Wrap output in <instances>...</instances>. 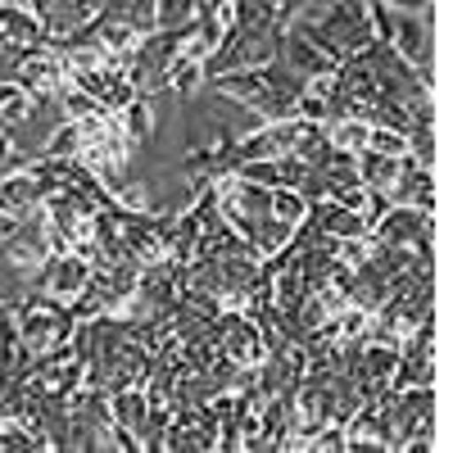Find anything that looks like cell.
Here are the masks:
<instances>
[{"instance_id": "obj_1", "label": "cell", "mask_w": 453, "mask_h": 453, "mask_svg": "<svg viewBox=\"0 0 453 453\" xmlns=\"http://www.w3.org/2000/svg\"><path fill=\"white\" fill-rule=\"evenodd\" d=\"M209 331H213V345L232 358L236 367H258L263 358H268V345H263L258 322L250 313H241V309H222L209 322Z\"/></svg>"}, {"instance_id": "obj_2", "label": "cell", "mask_w": 453, "mask_h": 453, "mask_svg": "<svg viewBox=\"0 0 453 453\" xmlns=\"http://www.w3.org/2000/svg\"><path fill=\"white\" fill-rule=\"evenodd\" d=\"M46 186L42 177H36L27 164L10 168V173H0V213H14V218H32V213H42L46 204Z\"/></svg>"}, {"instance_id": "obj_3", "label": "cell", "mask_w": 453, "mask_h": 453, "mask_svg": "<svg viewBox=\"0 0 453 453\" xmlns=\"http://www.w3.org/2000/svg\"><path fill=\"white\" fill-rule=\"evenodd\" d=\"M299 123H304V119H281V123H263L258 132L241 136V145H236L241 164H250V159H281V155H290V150H295V136H299ZM241 164H236V168H241Z\"/></svg>"}, {"instance_id": "obj_4", "label": "cell", "mask_w": 453, "mask_h": 453, "mask_svg": "<svg viewBox=\"0 0 453 453\" xmlns=\"http://www.w3.org/2000/svg\"><path fill=\"white\" fill-rule=\"evenodd\" d=\"M0 46H10V50H36V46H50V32H46V23L36 19L27 5L5 0V5H0Z\"/></svg>"}, {"instance_id": "obj_5", "label": "cell", "mask_w": 453, "mask_h": 453, "mask_svg": "<svg viewBox=\"0 0 453 453\" xmlns=\"http://www.w3.org/2000/svg\"><path fill=\"white\" fill-rule=\"evenodd\" d=\"M390 50L403 59V64H431V10L422 14H395V32H390Z\"/></svg>"}, {"instance_id": "obj_6", "label": "cell", "mask_w": 453, "mask_h": 453, "mask_svg": "<svg viewBox=\"0 0 453 453\" xmlns=\"http://www.w3.org/2000/svg\"><path fill=\"white\" fill-rule=\"evenodd\" d=\"M277 59H281L290 73H299L304 82H309V78H322V73H335V59H326L295 23L281 27V50H277Z\"/></svg>"}, {"instance_id": "obj_7", "label": "cell", "mask_w": 453, "mask_h": 453, "mask_svg": "<svg viewBox=\"0 0 453 453\" xmlns=\"http://www.w3.org/2000/svg\"><path fill=\"white\" fill-rule=\"evenodd\" d=\"M109 412L127 435H136L141 444V431H145V412H150V395L145 386H123V390H109Z\"/></svg>"}, {"instance_id": "obj_8", "label": "cell", "mask_w": 453, "mask_h": 453, "mask_svg": "<svg viewBox=\"0 0 453 453\" xmlns=\"http://www.w3.org/2000/svg\"><path fill=\"white\" fill-rule=\"evenodd\" d=\"M200 87H204V64L181 59V55L164 68V78H159V91H173L177 100H196Z\"/></svg>"}, {"instance_id": "obj_9", "label": "cell", "mask_w": 453, "mask_h": 453, "mask_svg": "<svg viewBox=\"0 0 453 453\" xmlns=\"http://www.w3.org/2000/svg\"><path fill=\"white\" fill-rule=\"evenodd\" d=\"M399 159L403 155H381V150H358V155H354V168H358V181L363 186H381V191H386V186L399 177Z\"/></svg>"}, {"instance_id": "obj_10", "label": "cell", "mask_w": 453, "mask_h": 453, "mask_svg": "<svg viewBox=\"0 0 453 453\" xmlns=\"http://www.w3.org/2000/svg\"><path fill=\"white\" fill-rule=\"evenodd\" d=\"M119 123H123V132H127V141H132V145H141V141L155 136V104H150V96H145V91L119 109Z\"/></svg>"}, {"instance_id": "obj_11", "label": "cell", "mask_w": 453, "mask_h": 453, "mask_svg": "<svg viewBox=\"0 0 453 453\" xmlns=\"http://www.w3.org/2000/svg\"><path fill=\"white\" fill-rule=\"evenodd\" d=\"M367 132H372V123L354 119V113H340V119L326 123V141L335 150H345V155H358V150L367 145Z\"/></svg>"}, {"instance_id": "obj_12", "label": "cell", "mask_w": 453, "mask_h": 453, "mask_svg": "<svg viewBox=\"0 0 453 453\" xmlns=\"http://www.w3.org/2000/svg\"><path fill=\"white\" fill-rule=\"evenodd\" d=\"M27 104H32V96L14 78H0V127H19L27 119Z\"/></svg>"}, {"instance_id": "obj_13", "label": "cell", "mask_w": 453, "mask_h": 453, "mask_svg": "<svg viewBox=\"0 0 453 453\" xmlns=\"http://www.w3.org/2000/svg\"><path fill=\"white\" fill-rule=\"evenodd\" d=\"M200 19V0H155V27H191Z\"/></svg>"}, {"instance_id": "obj_14", "label": "cell", "mask_w": 453, "mask_h": 453, "mask_svg": "<svg viewBox=\"0 0 453 453\" xmlns=\"http://www.w3.org/2000/svg\"><path fill=\"white\" fill-rule=\"evenodd\" d=\"M59 104H64V119H96V113H109L91 91H82V87H73V82H64V91H59Z\"/></svg>"}, {"instance_id": "obj_15", "label": "cell", "mask_w": 453, "mask_h": 453, "mask_svg": "<svg viewBox=\"0 0 453 453\" xmlns=\"http://www.w3.org/2000/svg\"><path fill=\"white\" fill-rule=\"evenodd\" d=\"M273 218L277 222H286V226H295V222H304V213H309V204H304V196L299 191H290V186H277L273 191Z\"/></svg>"}, {"instance_id": "obj_16", "label": "cell", "mask_w": 453, "mask_h": 453, "mask_svg": "<svg viewBox=\"0 0 453 453\" xmlns=\"http://www.w3.org/2000/svg\"><path fill=\"white\" fill-rule=\"evenodd\" d=\"M390 10H408V14H422V10H431V0H386Z\"/></svg>"}]
</instances>
